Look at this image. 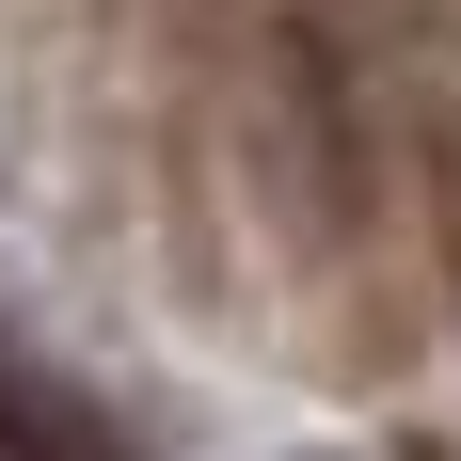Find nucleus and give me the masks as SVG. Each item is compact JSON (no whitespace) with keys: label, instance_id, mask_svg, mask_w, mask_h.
Returning <instances> with one entry per match:
<instances>
[{"label":"nucleus","instance_id":"obj_1","mask_svg":"<svg viewBox=\"0 0 461 461\" xmlns=\"http://www.w3.org/2000/svg\"><path fill=\"white\" fill-rule=\"evenodd\" d=\"M446 191H461V128H446Z\"/></svg>","mask_w":461,"mask_h":461}]
</instances>
